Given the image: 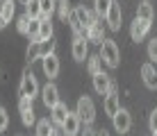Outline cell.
I'll use <instances>...</instances> for the list:
<instances>
[{"label":"cell","mask_w":157,"mask_h":136,"mask_svg":"<svg viewBox=\"0 0 157 136\" xmlns=\"http://www.w3.org/2000/svg\"><path fill=\"white\" fill-rule=\"evenodd\" d=\"M57 14L62 20H68V14H71V9H68V0H59L57 2Z\"/></svg>","instance_id":"cell-29"},{"label":"cell","mask_w":157,"mask_h":136,"mask_svg":"<svg viewBox=\"0 0 157 136\" xmlns=\"http://www.w3.org/2000/svg\"><path fill=\"white\" fill-rule=\"evenodd\" d=\"M62 129H64V136H78L80 129H82V120H80V116L75 111L73 113L68 111V116H66V120H64Z\"/></svg>","instance_id":"cell-6"},{"label":"cell","mask_w":157,"mask_h":136,"mask_svg":"<svg viewBox=\"0 0 157 136\" xmlns=\"http://www.w3.org/2000/svg\"><path fill=\"white\" fill-rule=\"evenodd\" d=\"M148 59H150L153 64L157 61V36H155V39L148 43Z\"/></svg>","instance_id":"cell-32"},{"label":"cell","mask_w":157,"mask_h":136,"mask_svg":"<svg viewBox=\"0 0 157 136\" xmlns=\"http://www.w3.org/2000/svg\"><path fill=\"white\" fill-rule=\"evenodd\" d=\"M94 2H96V5H94V12L98 14V18H105L114 0H94Z\"/></svg>","instance_id":"cell-26"},{"label":"cell","mask_w":157,"mask_h":136,"mask_svg":"<svg viewBox=\"0 0 157 136\" xmlns=\"http://www.w3.org/2000/svg\"><path fill=\"white\" fill-rule=\"evenodd\" d=\"M121 18H123L121 7H118L116 2H112L109 12H107V16H105V20H107V25H109L112 32H118V30H121Z\"/></svg>","instance_id":"cell-10"},{"label":"cell","mask_w":157,"mask_h":136,"mask_svg":"<svg viewBox=\"0 0 157 136\" xmlns=\"http://www.w3.org/2000/svg\"><path fill=\"white\" fill-rule=\"evenodd\" d=\"M141 77H144V84L148 89H157V68L153 66V61L141 66Z\"/></svg>","instance_id":"cell-13"},{"label":"cell","mask_w":157,"mask_h":136,"mask_svg":"<svg viewBox=\"0 0 157 136\" xmlns=\"http://www.w3.org/2000/svg\"><path fill=\"white\" fill-rule=\"evenodd\" d=\"M41 52H43V57H46V54H52V52H55V39L41 41Z\"/></svg>","instance_id":"cell-31"},{"label":"cell","mask_w":157,"mask_h":136,"mask_svg":"<svg viewBox=\"0 0 157 136\" xmlns=\"http://www.w3.org/2000/svg\"><path fill=\"white\" fill-rule=\"evenodd\" d=\"M150 23L153 20H146V18H134L132 20V25H130V36H132V41H141L146 34H148V30H150Z\"/></svg>","instance_id":"cell-5"},{"label":"cell","mask_w":157,"mask_h":136,"mask_svg":"<svg viewBox=\"0 0 157 136\" xmlns=\"http://www.w3.org/2000/svg\"><path fill=\"white\" fill-rule=\"evenodd\" d=\"M100 59L102 64H107L109 68H116L121 64V50H118L114 39H105L100 43Z\"/></svg>","instance_id":"cell-1"},{"label":"cell","mask_w":157,"mask_h":136,"mask_svg":"<svg viewBox=\"0 0 157 136\" xmlns=\"http://www.w3.org/2000/svg\"><path fill=\"white\" fill-rule=\"evenodd\" d=\"M66 116H68V107H66V102H62V100H59L57 105L50 109V120L55 123V125H64Z\"/></svg>","instance_id":"cell-15"},{"label":"cell","mask_w":157,"mask_h":136,"mask_svg":"<svg viewBox=\"0 0 157 136\" xmlns=\"http://www.w3.org/2000/svg\"><path fill=\"white\" fill-rule=\"evenodd\" d=\"M96 136H109V134H107L105 129H100V132H96Z\"/></svg>","instance_id":"cell-36"},{"label":"cell","mask_w":157,"mask_h":136,"mask_svg":"<svg viewBox=\"0 0 157 136\" xmlns=\"http://www.w3.org/2000/svg\"><path fill=\"white\" fill-rule=\"evenodd\" d=\"M91 77H94V91L98 95H107L109 93V86H112V77L107 73H96V75H91Z\"/></svg>","instance_id":"cell-9"},{"label":"cell","mask_w":157,"mask_h":136,"mask_svg":"<svg viewBox=\"0 0 157 136\" xmlns=\"http://www.w3.org/2000/svg\"><path fill=\"white\" fill-rule=\"evenodd\" d=\"M50 136H59V134H57V132H52V134H50Z\"/></svg>","instance_id":"cell-38"},{"label":"cell","mask_w":157,"mask_h":136,"mask_svg":"<svg viewBox=\"0 0 157 136\" xmlns=\"http://www.w3.org/2000/svg\"><path fill=\"white\" fill-rule=\"evenodd\" d=\"M25 14L30 18H41V0H28L25 2Z\"/></svg>","instance_id":"cell-23"},{"label":"cell","mask_w":157,"mask_h":136,"mask_svg":"<svg viewBox=\"0 0 157 136\" xmlns=\"http://www.w3.org/2000/svg\"><path fill=\"white\" fill-rule=\"evenodd\" d=\"M82 132V129H80ZM82 136H96V132L91 129V125H84V132H82Z\"/></svg>","instance_id":"cell-35"},{"label":"cell","mask_w":157,"mask_h":136,"mask_svg":"<svg viewBox=\"0 0 157 136\" xmlns=\"http://www.w3.org/2000/svg\"><path fill=\"white\" fill-rule=\"evenodd\" d=\"M57 9V0H41V18H50Z\"/></svg>","instance_id":"cell-27"},{"label":"cell","mask_w":157,"mask_h":136,"mask_svg":"<svg viewBox=\"0 0 157 136\" xmlns=\"http://www.w3.org/2000/svg\"><path fill=\"white\" fill-rule=\"evenodd\" d=\"M112 125H114V129L118 134H128L130 127H132V116H130V111L121 107L114 116H112Z\"/></svg>","instance_id":"cell-4"},{"label":"cell","mask_w":157,"mask_h":136,"mask_svg":"<svg viewBox=\"0 0 157 136\" xmlns=\"http://www.w3.org/2000/svg\"><path fill=\"white\" fill-rule=\"evenodd\" d=\"M39 25H41V18H32L30 20V30H28L30 41H39Z\"/></svg>","instance_id":"cell-28"},{"label":"cell","mask_w":157,"mask_h":136,"mask_svg":"<svg viewBox=\"0 0 157 136\" xmlns=\"http://www.w3.org/2000/svg\"><path fill=\"white\" fill-rule=\"evenodd\" d=\"M86 70H89L91 75H96V73H100V70H102L100 54H91V57H86Z\"/></svg>","instance_id":"cell-22"},{"label":"cell","mask_w":157,"mask_h":136,"mask_svg":"<svg viewBox=\"0 0 157 136\" xmlns=\"http://www.w3.org/2000/svg\"><path fill=\"white\" fill-rule=\"evenodd\" d=\"M137 16H139V18H146V20H153V16H155L153 5H150L148 0H144V2L137 7Z\"/></svg>","instance_id":"cell-25"},{"label":"cell","mask_w":157,"mask_h":136,"mask_svg":"<svg viewBox=\"0 0 157 136\" xmlns=\"http://www.w3.org/2000/svg\"><path fill=\"white\" fill-rule=\"evenodd\" d=\"M102 109H105L107 116H114V113L121 109V102H118V93L114 91H109V93L105 95V102H102Z\"/></svg>","instance_id":"cell-17"},{"label":"cell","mask_w":157,"mask_h":136,"mask_svg":"<svg viewBox=\"0 0 157 136\" xmlns=\"http://www.w3.org/2000/svg\"><path fill=\"white\" fill-rule=\"evenodd\" d=\"M68 23H71L73 32H75V36H86V30H84V25L80 23V18H78V14H75V9H73L71 14H68Z\"/></svg>","instance_id":"cell-21"},{"label":"cell","mask_w":157,"mask_h":136,"mask_svg":"<svg viewBox=\"0 0 157 136\" xmlns=\"http://www.w3.org/2000/svg\"><path fill=\"white\" fill-rule=\"evenodd\" d=\"M30 16L28 14H23V16H21V18H18V23H16V27H18V32H21V34H28V30H30Z\"/></svg>","instance_id":"cell-30"},{"label":"cell","mask_w":157,"mask_h":136,"mask_svg":"<svg viewBox=\"0 0 157 136\" xmlns=\"http://www.w3.org/2000/svg\"><path fill=\"white\" fill-rule=\"evenodd\" d=\"M75 14H78V18H80V23L84 25V30L89 25H94L96 20H98V14L96 12H89V9L84 7V5H80V7H75Z\"/></svg>","instance_id":"cell-16"},{"label":"cell","mask_w":157,"mask_h":136,"mask_svg":"<svg viewBox=\"0 0 157 136\" xmlns=\"http://www.w3.org/2000/svg\"><path fill=\"white\" fill-rule=\"evenodd\" d=\"M39 93V84H36V77L30 73V70H25L23 77H21V86H18V95L21 97H30V100H34V95Z\"/></svg>","instance_id":"cell-3"},{"label":"cell","mask_w":157,"mask_h":136,"mask_svg":"<svg viewBox=\"0 0 157 136\" xmlns=\"http://www.w3.org/2000/svg\"><path fill=\"white\" fill-rule=\"evenodd\" d=\"M75 113L80 116V120L84 125H91L96 120V107H94V100L89 95H82L78 100V107H75Z\"/></svg>","instance_id":"cell-2"},{"label":"cell","mask_w":157,"mask_h":136,"mask_svg":"<svg viewBox=\"0 0 157 136\" xmlns=\"http://www.w3.org/2000/svg\"><path fill=\"white\" fill-rule=\"evenodd\" d=\"M7 125H9V116H7V111H5V109H0V132H2V129H7Z\"/></svg>","instance_id":"cell-33"},{"label":"cell","mask_w":157,"mask_h":136,"mask_svg":"<svg viewBox=\"0 0 157 136\" xmlns=\"http://www.w3.org/2000/svg\"><path fill=\"white\" fill-rule=\"evenodd\" d=\"M86 41H94V43H98V46L105 41V27H102L100 20H96L94 25L86 27Z\"/></svg>","instance_id":"cell-14"},{"label":"cell","mask_w":157,"mask_h":136,"mask_svg":"<svg viewBox=\"0 0 157 136\" xmlns=\"http://www.w3.org/2000/svg\"><path fill=\"white\" fill-rule=\"evenodd\" d=\"M148 125H150V132H157V109L153 113H150V118H148Z\"/></svg>","instance_id":"cell-34"},{"label":"cell","mask_w":157,"mask_h":136,"mask_svg":"<svg viewBox=\"0 0 157 136\" xmlns=\"http://www.w3.org/2000/svg\"><path fill=\"white\" fill-rule=\"evenodd\" d=\"M41 64H43V73H46V77H57V73H59V59H57L55 52L41 57Z\"/></svg>","instance_id":"cell-12"},{"label":"cell","mask_w":157,"mask_h":136,"mask_svg":"<svg viewBox=\"0 0 157 136\" xmlns=\"http://www.w3.org/2000/svg\"><path fill=\"white\" fill-rule=\"evenodd\" d=\"M71 52H73V59H75V61H84V59L89 57V46H86V39H84V36H75Z\"/></svg>","instance_id":"cell-11"},{"label":"cell","mask_w":157,"mask_h":136,"mask_svg":"<svg viewBox=\"0 0 157 136\" xmlns=\"http://www.w3.org/2000/svg\"><path fill=\"white\" fill-rule=\"evenodd\" d=\"M5 25H7V20H5V18H2V16H0V30H2V27H5Z\"/></svg>","instance_id":"cell-37"},{"label":"cell","mask_w":157,"mask_h":136,"mask_svg":"<svg viewBox=\"0 0 157 136\" xmlns=\"http://www.w3.org/2000/svg\"><path fill=\"white\" fill-rule=\"evenodd\" d=\"M21 2H23V5H25V2H28V0H21Z\"/></svg>","instance_id":"cell-39"},{"label":"cell","mask_w":157,"mask_h":136,"mask_svg":"<svg viewBox=\"0 0 157 136\" xmlns=\"http://www.w3.org/2000/svg\"><path fill=\"white\" fill-rule=\"evenodd\" d=\"M41 100H43V105L48 109H52L59 102V91H57V86L52 84V82H48V84L41 89Z\"/></svg>","instance_id":"cell-8"},{"label":"cell","mask_w":157,"mask_h":136,"mask_svg":"<svg viewBox=\"0 0 157 136\" xmlns=\"http://www.w3.org/2000/svg\"><path fill=\"white\" fill-rule=\"evenodd\" d=\"M18 109H21V120H23V125L30 127V125L36 123V116H34V109H32V100L30 97H21Z\"/></svg>","instance_id":"cell-7"},{"label":"cell","mask_w":157,"mask_h":136,"mask_svg":"<svg viewBox=\"0 0 157 136\" xmlns=\"http://www.w3.org/2000/svg\"><path fill=\"white\" fill-rule=\"evenodd\" d=\"M55 132V123L48 120V118H41V120H36V136H50Z\"/></svg>","instance_id":"cell-18"},{"label":"cell","mask_w":157,"mask_h":136,"mask_svg":"<svg viewBox=\"0 0 157 136\" xmlns=\"http://www.w3.org/2000/svg\"><path fill=\"white\" fill-rule=\"evenodd\" d=\"M52 39V23L50 18H41V25H39V41H48Z\"/></svg>","instance_id":"cell-20"},{"label":"cell","mask_w":157,"mask_h":136,"mask_svg":"<svg viewBox=\"0 0 157 136\" xmlns=\"http://www.w3.org/2000/svg\"><path fill=\"white\" fill-rule=\"evenodd\" d=\"M14 12H16V2L14 0H2V2H0V16H2L7 23L14 18Z\"/></svg>","instance_id":"cell-19"},{"label":"cell","mask_w":157,"mask_h":136,"mask_svg":"<svg viewBox=\"0 0 157 136\" xmlns=\"http://www.w3.org/2000/svg\"><path fill=\"white\" fill-rule=\"evenodd\" d=\"M0 2H2V0H0Z\"/></svg>","instance_id":"cell-41"},{"label":"cell","mask_w":157,"mask_h":136,"mask_svg":"<svg viewBox=\"0 0 157 136\" xmlns=\"http://www.w3.org/2000/svg\"><path fill=\"white\" fill-rule=\"evenodd\" d=\"M153 136H157V132H153Z\"/></svg>","instance_id":"cell-40"},{"label":"cell","mask_w":157,"mask_h":136,"mask_svg":"<svg viewBox=\"0 0 157 136\" xmlns=\"http://www.w3.org/2000/svg\"><path fill=\"white\" fill-rule=\"evenodd\" d=\"M43 52H41V41H30V48H28V61H36V59H41Z\"/></svg>","instance_id":"cell-24"}]
</instances>
